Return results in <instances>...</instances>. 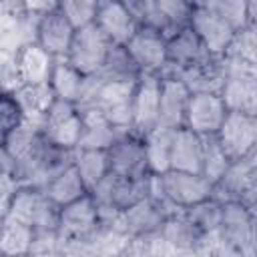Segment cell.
<instances>
[{
	"label": "cell",
	"instance_id": "1",
	"mask_svg": "<svg viewBox=\"0 0 257 257\" xmlns=\"http://www.w3.org/2000/svg\"><path fill=\"white\" fill-rule=\"evenodd\" d=\"M74 149H62L50 143L42 133L32 145V149L18 161H14V179L20 187L44 189L58 175L74 167Z\"/></svg>",
	"mask_w": 257,
	"mask_h": 257
},
{
	"label": "cell",
	"instance_id": "2",
	"mask_svg": "<svg viewBox=\"0 0 257 257\" xmlns=\"http://www.w3.org/2000/svg\"><path fill=\"white\" fill-rule=\"evenodd\" d=\"M6 215L30 225L34 231H56L60 219V207H56L42 189L20 187Z\"/></svg>",
	"mask_w": 257,
	"mask_h": 257
},
{
	"label": "cell",
	"instance_id": "3",
	"mask_svg": "<svg viewBox=\"0 0 257 257\" xmlns=\"http://www.w3.org/2000/svg\"><path fill=\"white\" fill-rule=\"evenodd\" d=\"M110 46H112V42L94 22V24H88L74 32L66 60L82 76H90V74H96L104 66Z\"/></svg>",
	"mask_w": 257,
	"mask_h": 257
},
{
	"label": "cell",
	"instance_id": "4",
	"mask_svg": "<svg viewBox=\"0 0 257 257\" xmlns=\"http://www.w3.org/2000/svg\"><path fill=\"white\" fill-rule=\"evenodd\" d=\"M40 133L54 145L62 149H74L78 147L80 133H82V116L74 102L56 98L50 106L48 114L44 116Z\"/></svg>",
	"mask_w": 257,
	"mask_h": 257
},
{
	"label": "cell",
	"instance_id": "5",
	"mask_svg": "<svg viewBox=\"0 0 257 257\" xmlns=\"http://www.w3.org/2000/svg\"><path fill=\"white\" fill-rule=\"evenodd\" d=\"M159 108H161V78L159 74H143L135 88L131 133L145 139L155 126H159Z\"/></svg>",
	"mask_w": 257,
	"mask_h": 257
},
{
	"label": "cell",
	"instance_id": "6",
	"mask_svg": "<svg viewBox=\"0 0 257 257\" xmlns=\"http://www.w3.org/2000/svg\"><path fill=\"white\" fill-rule=\"evenodd\" d=\"M108 171L124 179H143L151 175L145 141L133 133L120 137L108 151Z\"/></svg>",
	"mask_w": 257,
	"mask_h": 257
},
{
	"label": "cell",
	"instance_id": "7",
	"mask_svg": "<svg viewBox=\"0 0 257 257\" xmlns=\"http://www.w3.org/2000/svg\"><path fill=\"white\" fill-rule=\"evenodd\" d=\"M213 54L205 48L197 32L189 26L167 40V64L159 72L161 78H177V74L197 62L211 58Z\"/></svg>",
	"mask_w": 257,
	"mask_h": 257
},
{
	"label": "cell",
	"instance_id": "8",
	"mask_svg": "<svg viewBox=\"0 0 257 257\" xmlns=\"http://www.w3.org/2000/svg\"><path fill=\"white\" fill-rule=\"evenodd\" d=\"M96 229H98V209L90 193L60 209V219L56 229L58 237L80 241L90 237Z\"/></svg>",
	"mask_w": 257,
	"mask_h": 257
},
{
	"label": "cell",
	"instance_id": "9",
	"mask_svg": "<svg viewBox=\"0 0 257 257\" xmlns=\"http://www.w3.org/2000/svg\"><path fill=\"white\" fill-rule=\"evenodd\" d=\"M217 137L221 141L223 151L231 159V163L243 161L249 157V153L255 145L257 118H251V116H245L239 112H229L225 122L219 128Z\"/></svg>",
	"mask_w": 257,
	"mask_h": 257
},
{
	"label": "cell",
	"instance_id": "10",
	"mask_svg": "<svg viewBox=\"0 0 257 257\" xmlns=\"http://www.w3.org/2000/svg\"><path fill=\"white\" fill-rule=\"evenodd\" d=\"M191 28L197 32V36L213 56H223L235 36V30L203 2H195Z\"/></svg>",
	"mask_w": 257,
	"mask_h": 257
},
{
	"label": "cell",
	"instance_id": "11",
	"mask_svg": "<svg viewBox=\"0 0 257 257\" xmlns=\"http://www.w3.org/2000/svg\"><path fill=\"white\" fill-rule=\"evenodd\" d=\"M229 110L221 94H193L187 108L185 128L197 135H217Z\"/></svg>",
	"mask_w": 257,
	"mask_h": 257
},
{
	"label": "cell",
	"instance_id": "12",
	"mask_svg": "<svg viewBox=\"0 0 257 257\" xmlns=\"http://www.w3.org/2000/svg\"><path fill=\"white\" fill-rule=\"evenodd\" d=\"M126 50L143 74H159L167 64V38L153 28L141 26L128 40Z\"/></svg>",
	"mask_w": 257,
	"mask_h": 257
},
{
	"label": "cell",
	"instance_id": "13",
	"mask_svg": "<svg viewBox=\"0 0 257 257\" xmlns=\"http://www.w3.org/2000/svg\"><path fill=\"white\" fill-rule=\"evenodd\" d=\"M229 74L223 56H211L177 74L191 94H221Z\"/></svg>",
	"mask_w": 257,
	"mask_h": 257
},
{
	"label": "cell",
	"instance_id": "14",
	"mask_svg": "<svg viewBox=\"0 0 257 257\" xmlns=\"http://www.w3.org/2000/svg\"><path fill=\"white\" fill-rule=\"evenodd\" d=\"M74 26L70 24V20L66 18V14L60 8V2L48 10L46 14H42L40 24H38V38L36 42L54 58L66 56L74 38Z\"/></svg>",
	"mask_w": 257,
	"mask_h": 257
},
{
	"label": "cell",
	"instance_id": "15",
	"mask_svg": "<svg viewBox=\"0 0 257 257\" xmlns=\"http://www.w3.org/2000/svg\"><path fill=\"white\" fill-rule=\"evenodd\" d=\"M94 22L108 36V40L118 46H126L128 40L141 28L124 2H110V0L98 2V12Z\"/></svg>",
	"mask_w": 257,
	"mask_h": 257
},
{
	"label": "cell",
	"instance_id": "16",
	"mask_svg": "<svg viewBox=\"0 0 257 257\" xmlns=\"http://www.w3.org/2000/svg\"><path fill=\"white\" fill-rule=\"evenodd\" d=\"M223 58L229 76L257 78V28L247 26L235 32Z\"/></svg>",
	"mask_w": 257,
	"mask_h": 257
},
{
	"label": "cell",
	"instance_id": "17",
	"mask_svg": "<svg viewBox=\"0 0 257 257\" xmlns=\"http://www.w3.org/2000/svg\"><path fill=\"white\" fill-rule=\"evenodd\" d=\"M163 185L171 201L181 209L211 199V189H213V185L203 175L181 173V171H167L163 175Z\"/></svg>",
	"mask_w": 257,
	"mask_h": 257
},
{
	"label": "cell",
	"instance_id": "18",
	"mask_svg": "<svg viewBox=\"0 0 257 257\" xmlns=\"http://www.w3.org/2000/svg\"><path fill=\"white\" fill-rule=\"evenodd\" d=\"M161 78V76H159ZM189 88L177 78H161V108H159V124L179 131L185 128L187 108L191 100Z\"/></svg>",
	"mask_w": 257,
	"mask_h": 257
},
{
	"label": "cell",
	"instance_id": "19",
	"mask_svg": "<svg viewBox=\"0 0 257 257\" xmlns=\"http://www.w3.org/2000/svg\"><path fill=\"white\" fill-rule=\"evenodd\" d=\"M255 177H257V171H255V167L247 159L235 161L223 173V177L217 183H213L211 199H215L221 205L241 203L245 193L249 191L251 183L255 181Z\"/></svg>",
	"mask_w": 257,
	"mask_h": 257
},
{
	"label": "cell",
	"instance_id": "20",
	"mask_svg": "<svg viewBox=\"0 0 257 257\" xmlns=\"http://www.w3.org/2000/svg\"><path fill=\"white\" fill-rule=\"evenodd\" d=\"M82 116V133L76 149L82 151H108L120 137L128 135L131 131H122L114 126L106 116L96 110H84Z\"/></svg>",
	"mask_w": 257,
	"mask_h": 257
},
{
	"label": "cell",
	"instance_id": "21",
	"mask_svg": "<svg viewBox=\"0 0 257 257\" xmlns=\"http://www.w3.org/2000/svg\"><path fill=\"white\" fill-rule=\"evenodd\" d=\"M171 171L203 175V139L201 135L179 128L171 151Z\"/></svg>",
	"mask_w": 257,
	"mask_h": 257
},
{
	"label": "cell",
	"instance_id": "22",
	"mask_svg": "<svg viewBox=\"0 0 257 257\" xmlns=\"http://www.w3.org/2000/svg\"><path fill=\"white\" fill-rule=\"evenodd\" d=\"M14 60L22 78V84H44L50 82L54 68V56H50L38 42L28 44L14 52Z\"/></svg>",
	"mask_w": 257,
	"mask_h": 257
},
{
	"label": "cell",
	"instance_id": "23",
	"mask_svg": "<svg viewBox=\"0 0 257 257\" xmlns=\"http://www.w3.org/2000/svg\"><path fill=\"white\" fill-rule=\"evenodd\" d=\"M225 241L235 245L241 253L249 247L253 235V217L241 203L223 205V217L217 231Z\"/></svg>",
	"mask_w": 257,
	"mask_h": 257
},
{
	"label": "cell",
	"instance_id": "24",
	"mask_svg": "<svg viewBox=\"0 0 257 257\" xmlns=\"http://www.w3.org/2000/svg\"><path fill=\"white\" fill-rule=\"evenodd\" d=\"M165 221H167V217L149 199H143L141 203H137L131 209L120 213V229L126 237L159 233L163 229Z\"/></svg>",
	"mask_w": 257,
	"mask_h": 257
},
{
	"label": "cell",
	"instance_id": "25",
	"mask_svg": "<svg viewBox=\"0 0 257 257\" xmlns=\"http://www.w3.org/2000/svg\"><path fill=\"white\" fill-rule=\"evenodd\" d=\"M221 98L229 112H239L257 118V78L251 76H229Z\"/></svg>",
	"mask_w": 257,
	"mask_h": 257
},
{
	"label": "cell",
	"instance_id": "26",
	"mask_svg": "<svg viewBox=\"0 0 257 257\" xmlns=\"http://www.w3.org/2000/svg\"><path fill=\"white\" fill-rule=\"evenodd\" d=\"M14 98L18 100V104L24 112V118L42 128L44 116L48 114L50 106L54 104L56 94H54L50 82H44V84H24L22 88H18L14 92Z\"/></svg>",
	"mask_w": 257,
	"mask_h": 257
},
{
	"label": "cell",
	"instance_id": "27",
	"mask_svg": "<svg viewBox=\"0 0 257 257\" xmlns=\"http://www.w3.org/2000/svg\"><path fill=\"white\" fill-rule=\"evenodd\" d=\"M34 235L36 231L6 215L2 217V235H0V255L2 257H22V255H30L32 243H34Z\"/></svg>",
	"mask_w": 257,
	"mask_h": 257
},
{
	"label": "cell",
	"instance_id": "28",
	"mask_svg": "<svg viewBox=\"0 0 257 257\" xmlns=\"http://www.w3.org/2000/svg\"><path fill=\"white\" fill-rule=\"evenodd\" d=\"M173 128L167 126H155L143 141L147 149V161H149V171L155 175H165L171 171V151H173V141H175Z\"/></svg>",
	"mask_w": 257,
	"mask_h": 257
},
{
	"label": "cell",
	"instance_id": "29",
	"mask_svg": "<svg viewBox=\"0 0 257 257\" xmlns=\"http://www.w3.org/2000/svg\"><path fill=\"white\" fill-rule=\"evenodd\" d=\"M163 239L173 251H195L203 241V233L185 217V213H177L169 217L161 229Z\"/></svg>",
	"mask_w": 257,
	"mask_h": 257
},
{
	"label": "cell",
	"instance_id": "30",
	"mask_svg": "<svg viewBox=\"0 0 257 257\" xmlns=\"http://www.w3.org/2000/svg\"><path fill=\"white\" fill-rule=\"evenodd\" d=\"M48 199L56 205V207H66L78 199H82L84 195H88V189L80 177V173L76 171V167H70L68 171H64L62 175H58L52 183H48L42 189Z\"/></svg>",
	"mask_w": 257,
	"mask_h": 257
},
{
	"label": "cell",
	"instance_id": "31",
	"mask_svg": "<svg viewBox=\"0 0 257 257\" xmlns=\"http://www.w3.org/2000/svg\"><path fill=\"white\" fill-rule=\"evenodd\" d=\"M102 78L110 82H139L143 72L128 54L126 46L112 44L108 50V56L104 60V66L98 70Z\"/></svg>",
	"mask_w": 257,
	"mask_h": 257
},
{
	"label": "cell",
	"instance_id": "32",
	"mask_svg": "<svg viewBox=\"0 0 257 257\" xmlns=\"http://www.w3.org/2000/svg\"><path fill=\"white\" fill-rule=\"evenodd\" d=\"M82 84H84V76L66 60V56H60L54 60V68L50 74V86H52L56 98L76 104V100L82 92Z\"/></svg>",
	"mask_w": 257,
	"mask_h": 257
},
{
	"label": "cell",
	"instance_id": "33",
	"mask_svg": "<svg viewBox=\"0 0 257 257\" xmlns=\"http://www.w3.org/2000/svg\"><path fill=\"white\" fill-rule=\"evenodd\" d=\"M74 167L80 173L88 193L110 173L108 171V155H106V151H82V149H76Z\"/></svg>",
	"mask_w": 257,
	"mask_h": 257
},
{
	"label": "cell",
	"instance_id": "34",
	"mask_svg": "<svg viewBox=\"0 0 257 257\" xmlns=\"http://www.w3.org/2000/svg\"><path fill=\"white\" fill-rule=\"evenodd\" d=\"M203 177L213 185L231 167V159L221 147L217 135H203Z\"/></svg>",
	"mask_w": 257,
	"mask_h": 257
},
{
	"label": "cell",
	"instance_id": "35",
	"mask_svg": "<svg viewBox=\"0 0 257 257\" xmlns=\"http://www.w3.org/2000/svg\"><path fill=\"white\" fill-rule=\"evenodd\" d=\"M38 137H40V126L24 118L10 133L2 135V151L8 153L14 161H18L32 149V145L36 143Z\"/></svg>",
	"mask_w": 257,
	"mask_h": 257
},
{
	"label": "cell",
	"instance_id": "36",
	"mask_svg": "<svg viewBox=\"0 0 257 257\" xmlns=\"http://www.w3.org/2000/svg\"><path fill=\"white\" fill-rule=\"evenodd\" d=\"M183 213L203 235H211L219 231L221 217H223V205L217 203L215 199H207V201H201L197 205L183 209Z\"/></svg>",
	"mask_w": 257,
	"mask_h": 257
},
{
	"label": "cell",
	"instance_id": "37",
	"mask_svg": "<svg viewBox=\"0 0 257 257\" xmlns=\"http://www.w3.org/2000/svg\"><path fill=\"white\" fill-rule=\"evenodd\" d=\"M203 4L209 10H213L217 16H221L235 32L249 26L247 2H241V0H207Z\"/></svg>",
	"mask_w": 257,
	"mask_h": 257
},
{
	"label": "cell",
	"instance_id": "38",
	"mask_svg": "<svg viewBox=\"0 0 257 257\" xmlns=\"http://www.w3.org/2000/svg\"><path fill=\"white\" fill-rule=\"evenodd\" d=\"M62 12L74 26V30H80L88 24H94L96 12H98V2L94 0H64L60 2Z\"/></svg>",
	"mask_w": 257,
	"mask_h": 257
},
{
	"label": "cell",
	"instance_id": "39",
	"mask_svg": "<svg viewBox=\"0 0 257 257\" xmlns=\"http://www.w3.org/2000/svg\"><path fill=\"white\" fill-rule=\"evenodd\" d=\"M195 255L197 257H243V253L235 245L225 241L219 233L205 235L199 247L195 249Z\"/></svg>",
	"mask_w": 257,
	"mask_h": 257
},
{
	"label": "cell",
	"instance_id": "40",
	"mask_svg": "<svg viewBox=\"0 0 257 257\" xmlns=\"http://www.w3.org/2000/svg\"><path fill=\"white\" fill-rule=\"evenodd\" d=\"M0 120H2V135L10 133L14 126H18L24 120V112H22L18 100L14 98V94L2 92V98H0Z\"/></svg>",
	"mask_w": 257,
	"mask_h": 257
},
{
	"label": "cell",
	"instance_id": "41",
	"mask_svg": "<svg viewBox=\"0 0 257 257\" xmlns=\"http://www.w3.org/2000/svg\"><path fill=\"white\" fill-rule=\"evenodd\" d=\"M0 76H2V88L8 94H14L18 88H22V78L14 60V54L2 52V64H0Z\"/></svg>",
	"mask_w": 257,
	"mask_h": 257
},
{
	"label": "cell",
	"instance_id": "42",
	"mask_svg": "<svg viewBox=\"0 0 257 257\" xmlns=\"http://www.w3.org/2000/svg\"><path fill=\"white\" fill-rule=\"evenodd\" d=\"M241 205L251 213V217H253V219H257V177H255V181L251 183L249 191L245 193V197H243Z\"/></svg>",
	"mask_w": 257,
	"mask_h": 257
},
{
	"label": "cell",
	"instance_id": "43",
	"mask_svg": "<svg viewBox=\"0 0 257 257\" xmlns=\"http://www.w3.org/2000/svg\"><path fill=\"white\" fill-rule=\"evenodd\" d=\"M243 257H257V219H253V235L249 247L243 251Z\"/></svg>",
	"mask_w": 257,
	"mask_h": 257
},
{
	"label": "cell",
	"instance_id": "44",
	"mask_svg": "<svg viewBox=\"0 0 257 257\" xmlns=\"http://www.w3.org/2000/svg\"><path fill=\"white\" fill-rule=\"evenodd\" d=\"M247 16H249V26L257 28V0L247 2Z\"/></svg>",
	"mask_w": 257,
	"mask_h": 257
},
{
	"label": "cell",
	"instance_id": "45",
	"mask_svg": "<svg viewBox=\"0 0 257 257\" xmlns=\"http://www.w3.org/2000/svg\"><path fill=\"white\" fill-rule=\"evenodd\" d=\"M247 161H249V163L255 167V171H257V137H255V145H253V149H251V153H249Z\"/></svg>",
	"mask_w": 257,
	"mask_h": 257
},
{
	"label": "cell",
	"instance_id": "46",
	"mask_svg": "<svg viewBox=\"0 0 257 257\" xmlns=\"http://www.w3.org/2000/svg\"><path fill=\"white\" fill-rule=\"evenodd\" d=\"M22 257H34V255H22Z\"/></svg>",
	"mask_w": 257,
	"mask_h": 257
}]
</instances>
